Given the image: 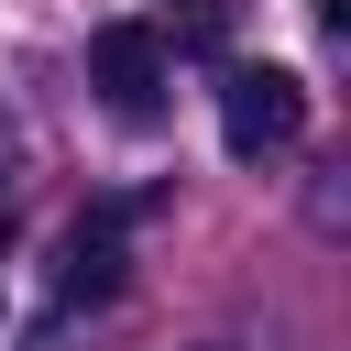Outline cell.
<instances>
[{"label": "cell", "mask_w": 351, "mask_h": 351, "mask_svg": "<svg viewBox=\"0 0 351 351\" xmlns=\"http://www.w3.org/2000/svg\"><path fill=\"white\" fill-rule=\"evenodd\" d=\"M296 132H307V88H296L285 66H230V77H219V143H230L241 165L285 154Z\"/></svg>", "instance_id": "6da1fadb"}, {"label": "cell", "mask_w": 351, "mask_h": 351, "mask_svg": "<svg viewBox=\"0 0 351 351\" xmlns=\"http://www.w3.org/2000/svg\"><path fill=\"white\" fill-rule=\"evenodd\" d=\"M88 88H99L121 121H154V110H165V33H154V22H99V33H88Z\"/></svg>", "instance_id": "7a4b0ae2"}, {"label": "cell", "mask_w": 351, "mask_h": 351, "mask_svg": "<svg viewBox=\"0 0 351 351\" xmlns=\"http://www.w3.org/2000/svg\"><path fill=\"white\" fill-rule=\"evenodd\" d=\"M121 230H132V208H88L77 230H66V252H55V296L66 307H99V296H121Z\"/></svg>", "instance_id": "3957f363"}, {"label": "cell", "mask_w": 351, "mask_h": 351, "mask_svg": "<svg viewBox=\"0 0 351 351\" xmlns=\"http://www.w3.org/2000/svg\"><path fill=\"white\" fill-rule=\"evenodd\" d=\"M0 241H11V197H0Z\"/></svg>", "instance_id": "277c9868"}]
</instances>
